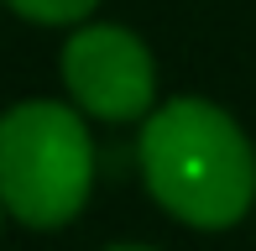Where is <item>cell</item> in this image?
<instances>
[{
    "label": "cell",
    "instance_id": "3957f363",
    "mask_svg": "<svg viewBox=\"0 0 256 251\" xmlns=\"http://www.w3.org/2000/svg\"><path fill=\"white\" fill-rule=\"evenodd\" d=\"M58 74L74 105L94 120H146L157 105V63L146 42L126 26H78L58 52Z\"/></svg>",
    "mask_w": 256,
    "mask_h": 251
},
{
    "label": "cell",
    "instance_id": "7a4b0ae2",
    "mask_svg": "<svg viewBox=\"0 0 256 251\" xmlns=\"http://www.w3.org/2000/svg\"><path fill=\"white\" fill-rule=\"evenodd\" d=\"M94 194V142L63 100H21L0 116V204L32 230L68 225Z\"/></svg>",
    "mask_w": 256,
    "mask_h": 251
},
{
    "label": "cell",
    "instance_id": "8992f818",
    "mask_svg": "<svg viewBox=\"0 0 256 251\" xmlns=\"http://www.w3.org/2000/svg\"><path fill=\"white\" fill-rule=\"evenodd\" d=\"M0 220H6V204H0Z\"/></svg>",
    "mask_w": 256,
    "mask_h": 251
},
{
    "label": "cell",
    "instance_id": "5b68a950",
    "mask_svg": "<svg viewBox=\"0 0 256 251\" xmlns=\"http://www.w3.org/2000/svg\"><path fill=\"white\" fill-rule=\"evenodd\" d=\"M104 251H157V246H104Z\"/></svg>",
    "mask_w": 256,
    "mask_h": 251
},
{
    "label": "cell",
    "instance_id": "277c9868",
    "mask_svg": "<svg viewBox=\"0 0 256 251\" xmlns=\"http://www.w3.org/2000/svg\"><path fill=\"white\" fill-rule=\"evenodd\" d=\"M0 6H10L26 21H42V26H74V21H84L89 10L100 6V0H0Z\"/></svg>",
    "mask_w": 256,
    "mask_h": 251
},
{
    "label": "cell",
    "instance_id": "6da1fadb",
    "mask_svg": "<svg viewBox=\"0 0 256 251\" xmlns=\"http://www.w3.org/2000/svg\"><path fill=\"white\" fill-rule=\"evenodd\" d=\"M146 194L194 230H230L256 199V146L220 105L162 100L136 142Z\"/></svg>",
    "mask_w": 256,
    "mask_h": 251
}]
</instances>
